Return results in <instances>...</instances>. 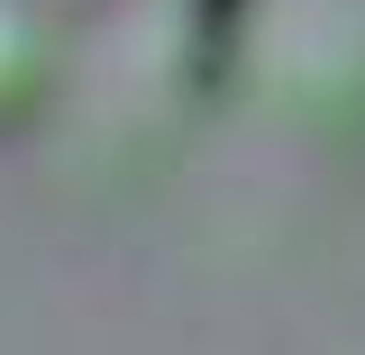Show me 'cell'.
<instances>
[{
    "mask_svg": "<svg viewBox=\"0 0 365 355\" xmlns=\"http://www.w3.org/2000/svg\"><path fill=\"white\" fill-rule=\"evenodd\" d=\"M192 9H220V0H192Z\"/></svg>",
    "mask_w": 365,
    "mask_h": 355,
    "instance_id": "obj_1",
    "label": "cell"
}]
</instances>
